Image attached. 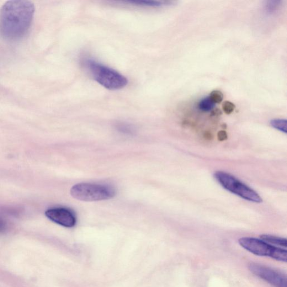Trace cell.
Wrapping results in <instances>:
<instances>
[{
  "label": "cell",
  "instance_id": "obj_10",
  "mask_svg": "<svg viewBox=\"0 0 287 287\" xmlns=\"http://www.w3.org/2000/svg\"><path fill=\"white\" fill-rule=\"evenodd\" d=\"M281 1H268L264 5V10L266 14L272 15L277 11L281 5Z\"/></svg>",
  "mask_w": 287,
  "mask_h": 287
},
{
  "label": "cell",
  "instance_id": "obj_15",
  "mask_svg": "<svg viewBox=\"0 0 287 287\" xmlns=\"http://www.w3.org/2000/svg\"><path fill=\"white\" fill-rule=\"evenodd\" d=\"M117 129H118L120 131L125 133V134H132L134 131V129L131 125L126 124H119L117 125Z\"/></svg>",
  "mask_w": 287,
  "mask_h": 287
},
{
  "label": "cell",
  "instance_id": "obj_6",
  "mask_svg": "<svg viewBox=\"0 0 287 287\" xmlns=\"http://www.w3.org/2000/svg\"><path fill=\"white\" fill-rule=\"evenodd\" d=\"M248 268L254 274L275 287H287L286 276L278 271L255 263L249 264Z\"/></svg>",
  "mask_w": 287,
  "mask_h": 287
},
{
  "label": "cell",
  "instance_id": "obj_3",
  "mask_svg": "<svg viewBox=\"0 0 287 287\" xmlns=\"http://www.w3.org/2000/svg\"><path fill=\"white\" fill-rule=\"evenodd\" d=\"M70 194L74 199L83 201H98L113 198L116 191L109 185L81 183L73 186Z\"/></svg>",
  "mask_w": 287,
  "mask_h": 287
},
{
  "label": "cell",
  "instance_id": "obj_1",
  "mask_svg": "<svg viewBox=\"0 0 287 287\" xmlns=\"http://www.w3.org/2000/svg\"><path fill=\"white\" fill-rule=\"evenodd\" d=\"M34 4L26 0H12L0 11V35L10 41L22 39L28 32L34 17Z\"/></svg>",
  "mask_w": 287,
  "mask_h": 287
},
{
  "label": "cell",
  "instance_id": "obj_16",
  "mask_svg": "<svg viewBox=\"0 0 287 287\" xmlns=\"http://www.w3.org/2000/svg\"><path fill=\"white\" fill-rule=\"evenodd\" d=\"M218 140L220 141H225L228 139L227 133L225 130H221L217 134Z\"/></svg>",
  "mask_w": 287,
  "mask_h": 287
},
{
  "label": "cell",
  "instance_id": "obj_8",
  "mask_svg": "<svg viewBox=\"0 0 287 287\" xmlns=\"http://www.w3.org/2000/svg\"><path fill=\"white\" fill-rule=\"evenodd\" d=\"M125 3L134 6L148 8H160L171 3L168 2L155 1V0H130Z\"/></svg>",
  "mask_w": 287,
  "mask_h": 287
},
{
  "label": "cell",
  "instance_id": "obj_11",
  "mask_svg": "<svg viewBox=\"0 0 287 287\" xmlns=\"http://www.w3.org/2000/svg\"><path fill=\"white\" fill-rule=\"evenodd\" d=\"M287 121L286 119H276L270 121V125L273 128L286 134Z\"/></svg>",
  "mask_w": 287,
  "mask_h": 287
},
{
  "label": "cell",
  "instance_id": "obj_13",
  "mask_svg": "<svg viewBox=\"0 0 287 287\" xmlns=\"http://www.w3.org/2000/svg\"><path fill=\"white\" fill-rule=\"evenodd\" d=\"M209 97L215 104L220 103L223 99V94L220 90H215L210 93Z\"/></svg>",
  "mask_w": 287,
  "mask_h": 287
},
{
  "label": "cell",
  "instance_id": "obj_12",
  "mask_svg": "<svg viewBox=\"0 0 287 287\" xmlns=\"http://www.w3.org/2000/svg\"><path fill=\"white\" fill-rule=\"evenodd\" d=\"M216 104L212 102L209 97L202 99L199 104V109L203 112H209L215 107Z\"/></svg>",
  "mask_w": 287,
  "mask_h": 287
},
{
  "label": "cell",
  "instance_id": "obj_17",
  "mask_svg": "<svg viewBox=\"0 0 287 287\" xmlns=\"http://www.w3.org/2000/svg\"><path fill=\"white\" fill-rule=\"evenodd\" d=\"M7 229V223L0 217V233H4Z\"/></svg>",
  "mask_w": 287,
  "mask_h": 287
},
{
  "label": "cell",
  "instance_id": "obj_18",
  "mask_svg": "<svg viewBox=\"0 0 287 287\" xmlns=\"http://www.w3.org/2000/svg\"><path fill=\"white\" fill-rule=\"evenodd\" d=\"M204 137L206 140H211L212 139V134L209 131H206L204 133Z\"/></svg>",
  "mask_w": 287,
  "mask_h": 287
},
{
  "label": "cell",
  "instance_id": "obj_7",
  "mask_svg": "<svg viewBox=\"0 0 287 287\" xmlns=\"http://www.w3.org/2000/svg\"><path fill=\"white\" fill-rule=\"evenodd\" d=\"M45 215L51 221L63 227L72 228L76 225L77 219L75 214L67 208H51L46 210Z\"/></svg>",
  "mask_w": 287,
  "mask_h": 287
},
{
  "label": "cell",
  "instance_id": "obj_5",
  "mask_svg": "<svg viewBox=\"0 0 287 287\" xmlns=\"http://www.w3.org/2000/svg\"><path fill=\"white\" fill-rule=\"evenodd\" d=\"M239 244L246 250L260 257H268L278 261L287 262V252L283 248L275 247L262 240L253 237H243Z\"/></svg>",
  "mask_w": 287,
  "mask_h": 287
},
{
  "label": "cell",
  "instance_id": "obj_9",
  "mask_svg": "<svg viewBox=\"0 0 287 287\" xmlns=\"http://www.w3.org/2000/svg\"><path fill=\"white\" fill-rule=\"evenodd\" d=\"M260 237L263 241L271 244V245L274 244L275 246L285 248L287 246L286 238L269 235H263Z\"/></svg>",
  "mask_w": 287,
  "mask_h": 287
},
{
  "label": "cell",
  "instance_id": "obj_14",
  "mask_svg": "<svg viewBox=\"0 0 287 287\" xmlns=\"http://www.w3.org/2000/svg\"><path fill=\"white\" fill-rule=\"evenodd\" d=\"M236 106L230 101H225L222 104V109L227 115H230L235 111Z\"/></svg>",
  "mask_w": 287,
  "mask_h": 287
},
{
  "label": "cell",
  "instance_id": "obj_4",
  "mask_svg": "<svg viewBox=\"0 0 287 287\" xmlns=\"http://www.w3.org/2000/svg\"><path fill=\"white\" fill-rule=\"evenodd\" d=\"M214 177L223 188L229 192L253 203H262V198L256 191L231 174L223 171H217L214 173Z\"/></svg>",
  "mask_w": 287,
  "mask_h": 287
},
{
  "label": "cell",
  "instance_id": "obj_2",
  "mask_svg": "<svg viewBox=\"0 0 287 287\" xmlns=\"http://www.w3.org/2000/svg\"><path fill=\"white\" fill-rule=\"evenodd\" d=\"M83 62L95 81L106 89L118 90L128 84V80L119 71L91 58H86Z\"/></svg>",
  "mask_w": 287,
  "mask_h": 287
}]
</instances>
